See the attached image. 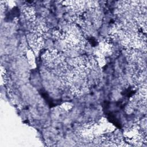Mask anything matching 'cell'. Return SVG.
<instances>
[{
  "label": "cell",
  "mask_w": 147,
  "mask_h": 147,
  "mask_svg": "<svg viewBox=\"0 0 147 147\" xmlns=\"http://www.w3.org/2000/svg\"><path fill=\"white\" fill-rule=\"evenodd\" d=\"M42 59L48 67L56 69L59 73L67 64L64 55L55 49L46 51L42 54Z\"/></svg>",
  "instance_id": "6da1fadb"
},
{
  "label": "cell",
  "mask_w": 147,
  "mask_h": 147,
  "mask_svg": "<svg viewBox=\"0 0 147 147\" xmlns=\"http://www.w3.org/2000/svg\"><path fill=\"white\" fill-rule=\"evenodd\" d=\"M124 136L127 142L138 146L142 145L143 143L146 142L145 134L138 124H136L129 129V130L124 133Z\"/></svg>",
  "instance_id": "7a4b0ae2"
},
{
  "label": "cell",
  "mask_w": 147,
  "mask_h": 147,
  "mask_svg": "<svg viewBox=\"0 0 147 147\" xmlns=\"http://www.w3.org/2000/svg\"><path fill=\"white\" fill-rule=\"evenodd\" d=\"M32 26L30 28V33L34 35L42 37L44 38L48 34L49 28L42 18H36L34 21L30 22Z\"/></svg>",
  "instance_id": "3957f363"
},
{
  "label": "cell",
  "mask_w": 147,
  "mask_h": 147,
  "mask_svg": "<svg viewBox=\"0 0 147 147\" xmlns=\"http://www.w3.org/2000/svg\"><path fill=\"white\" fill-rule=\"evenodd\" d=\"M97 128L96 123L93 122H89L83 125L79 130V134L80 136L86 138L94 139V133Z\"/></svg>",
  "instance_id": "277c9868"
},
{
  "label": "cell",
  "mask_w": 147,
  "mask_h": 147,
  "mask_svg": "<svg viewBox=\"0 0 147 147\" xmlns=\"http://www.w3.org/2000/svg\"><path fill=\"white\" fill-rule=\"evenodd\" d=\"M28 39L30 47L35 52L40 51L44 44V38L43 37L30 33L28 35Z\"/></svg>",
  "instance_id": "5b68a950"
},
{
  "label": "cell",
  "mask_w": 147,
  "mask_h": 147,
  "mask_svg": "<svg viewBox=\"0 0 147 147\" xmlns=\"http://www.w3.org/2000/svg\"><path fill=\"white\" fill-rule=\"evenodd\" d=\"M111 39H106L102 41L99 44V51L102 56L110 54L112 51L113 44Z\"/></svg>",
  "instance_id": "8992f818"
},
{
  "label": "cell",
  "mask_w": 147,
  "mask_h": 147,
  "mask_svg": "<svg viewBox=\"0 0 147 147\" xmlns=\"http://www.w3.org/2000/svg\"><path fill=\"white\" fill-rule=\"evenodd\" d=\"M23 13L25 17L30 22L34 21L37 18L36 15V10L34 7L31 5L25 6L23 8Z\"/></svg>",
  "instance_id": "52a82bcc"
}]
</instances>
